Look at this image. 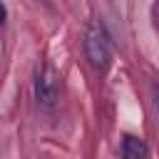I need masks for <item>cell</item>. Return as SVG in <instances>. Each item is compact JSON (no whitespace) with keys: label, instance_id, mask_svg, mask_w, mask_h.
I'll return each instance as SVG.
<instances>
[{"label":"cell","instance_id":"1","mask_svg":"<svg viewBox=\"0 0 159 159\" xmlns=\"http://www.w3.org/2000/svg\"><path fill=\"white\" fill-rule=\"evenodd\" d=\"M82 47H84V55H87L92 67L104 70L109 65V60H112V42H109V35L104 32V27L99 22H92V25L84 27Z\"/></svg>","mask_w":159,"mask_h":159},{"label":"cell","instance_id":"3","mask_svg":"<svg viewBox=\"0 0 159 159\" xmlns=\"http://www.w3.org/2000/svg\"><path fill=\"white\" fill-rule=\"evenodd\" d=\"M122 157L124 159H149V147L144 144V139L127 134L122 139Z\"/></svg>","mask_w":159,"mask_h":159},{"label":"cell","instance_id":"4","mask_svg":"<svg viewBox=\"0 0 159 159\" xmlns=\"http://www.w3.org/2000/svg\"><path fill=\"white\" fill-rule=\"evenodd\" d=\"M154 107H157V114H159V84L154 87Z\"/></svg>","mask_w":159,"mask_h":159},{"label":"cell","instance_id":"2","mask_svg":"<svg viewBox=\"0 0 159 159\" xmlns=\"http://www.w3.org/2000/svg\"><path fill=\"white\" fill-rule=\"evenodd\" d=\"M57 94H60V75L52 65H42L35 75V99L40 104L50 107V104H55Z\"/></svg>","mask_w":159,"mask_h":159}]
</instances>
